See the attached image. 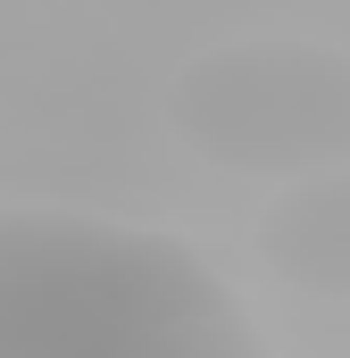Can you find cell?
I'll return each instance as SVG.
<instances>
[{"instance_id": "1", "label": "cell", "mask_w": 350, "mask_h": 358, "mask_svg": "<svg viewBox=\"0 0 350 358\" xmlns=\"http://www.w3.org/2000/svg\"><path fill=\"white\" fill-rule=\"evenodd\" d=\"M0 358H275L242 292L192 242L0 208Z\"/></svg>"}, {"instance_id": "2", "label": "cell", "mask_w": 350, "mask_h": 358, "mask_svg": "<svg viewBox=\"0 0 350 358\" xmlns=\"http://www.w3.org/2000/svg\"><path fill=\"white\" fill-rule=\"evenodd\" d=\"M167 125L225 176H334L350 167V50L309 34L209 42L167 76Z\"/></svg>"}, {"instance_id": "3", "label": "cell", "mask_w": 350, "mask_h": 358, "mask_svg": "<svg viewBox=\"0 0 350 358\" xmlns=\"http://www.w3.org/2000/svg\"><path fill=\"white\" fill-rule=\"evenodd\" d=\"M251 250H259V267L275 275V283L350 308V167L309 176V183H284V192L267 200Z\"/></svg>"}]
</instances>
